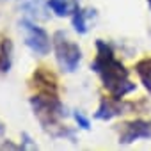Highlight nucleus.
Instances as JSON below:
<instances>
[{"label":"nucleus","instance_id":"7","mask_svg":"<svg viewBox=\"0 0 151 151\" xmlns=\"http://www.w3.org/2000/svg\"><path fill=\"white\" fill-rule=\"evenodd\" d=\"M132 107H133V103L123 101V98H116V96L101 98L100 100V107L94 112V117L96 119H101V121H109V119H112L116 116H121V114L130 112Z\"/></svg>","mask_w":151,"mask_h":151},{"label":"nucleus","instance_id":"2","mask_svg":"<svg viewBox=\"0 0 151 151\" xmlns=\"http://www.w3.org/2000/svg\"><path fill=\"white\" fill-rule=\"evenodd\" d=\"M30 105L45 132H48L52 137L73 139V133L60 126V117H64V107L55 94H34L30 98Z\"/></svg>","mask_w":151,"mask_h":151},{"label":"nucleus","instance_id":"6","mask_svg":"<svg viewBox=\"0 0 151 151\" xmlns=\"http://www.w3.org/2000/svg\"><path fill=\"white\" fill-rule=\"evenodd\" d=\"M151 137V123L142 119H133L128 123H123L119 128V144H130L139 139H149Z\"/></svg>","mask_w":151,"mask_h":151},{"label":"nucleus","instance_id":"3","mask_svg":"<svg viewBox=\"0 0 151 151\" xmlns=\"http://www.w3.org/2000/svg\"><path fill=\"white\" fill-rule=\"evenodd\" d=\"M52 45H53V52H55V57H57V62H59L60 69L68 71V73H73L82 60L80 46L77 43L69 41L62 30H57L53 34Z\"/></svg>","mask_w":151,"mask_h":151},{"label":"nucleus","instance_id":"12","mask_svg":"<svg viewBox=\"0 0 151 151\" xmlns=\"http://www.w3.org/2000/svg\"><path fill=\"white\" fill-rule=\"evenodd\" d=\"M75 121H77V123H78V126H80V128H84V130H89V128H91V121H89L82 112H78V110L75 112Z\"/></svg>","mask_w":151,"mask_h":151},{"label":"nucleus","instance_id":"14","mask_svg":"<svg viewBox=\"0 0 151 151\" xmlns=\"http://www.w3.org/2000/svg\"><path fill=\"white\" fill-rule=\"evenodd\" d=\"M0 149H22V146H14L13 142H4V144H0Z\"/></svg>","mask_w":151,"mask_h":151},{"label":"nucleus","instance_id":"13","mask_svg":"<svg viewBox=\"0 0 151 151\" xmlns=\"http://www.w3.org/2000/svg\"><path fill=\"white\" fill-rule=\"evenodd\" d=\"M23 139H25V140H23V144H22V149H25V147H37V146L30 140V137H29L27 133H23Z\"/></svg>","mask_w":151,"mask_h":151},{"label":"nucleus","instance_id":"17","mask_svg":"<svg viewBox=\"0 0 151 151\" xmlns=\"http://www.w3.org/2000/svg\"><path fill=\"white\" fill-rule=\"evenodd\" d=\"M75 2H80V0H75Z\"/></svg>","mask_w":151,"mask_h":151},{"label":"nucleus","instance_id":"5","mask_svg":"<svg viewBox=\"0 0 151 151\" xmlns=\"http://www.w3.org/2000/svg\"><path fill=\"white\" fill-rule=\"evenodd\" d=\"M57 77L48 69V68H36V71L32 73V77L29 80V86L32 89H36L37 94H55L57 96Z\"/></svg>","mask_w":151,"mask_h":151},{"label":"nucleus","instance_id":"16","mask_svg":"<svg viewBox=\"0 0 151 151\" xmlns=\"http://www.w3.org/2000/svg\"><path fill=\"white\" fill-rule=\"evenodd\" d=\"M147 2H149V7H151V0H147Z\"/></svg>","mask_w":151,"mask_h":151},{"label":"nucleus","instance_id":"8","mask_svg":"<svg viewBox=\"0 0 151 151\" xmlns=\"http://www.w3.org/2000/svg\"><path fill=\"white\" fill-rule=\"evenodd\" d=\"M94 16V9H82L78 6V2H75L73 6V16H71V22H73V27L78 34H86L87 32V20Z\"/></svg>","mask_w":151,"mask_h":151},{"label":"nucleus","instance_id":"15","mask_svg":"<svg viewBox=\"0 0 151 151\" xmlns=\"http://www.w3.org/2000/svg\"><path fill=\"white\" fill-rule=\"evenodd\" d=\"M4 132H6V126H4L2 121H0V135H4Z\"/></svg>","mask_w":151,"mask_h":151},{"label":"nucleus","instance_id":"4","mask_svg":"<svg viewBox=\"0 0 151 151\" xmlns=\"http://www.w3.org/2000/svg\"><path fill=\"white\" fill-rule=\"evenodd\" d=\"M22 27L25 30V45L37 55H48L50 48L53 46L50 41V36L46 34L45 29L37 27L30 20H22Z\"/></svg>","mask_w":151,"mask_h":151},{"label":"nucleus","instance_id":"1","mask_svg":"<svg viewBox=\"0 0 151 151\" xmlns=\"http://www.w3.org/2000/svg\"><path fill=\"white\" fill-rule=\"evenodd\" d=\"M91 68L100 75L103 87L110 93V96L124 98L128 93L135 91V84L128 80V69L114 57L112 46L101 39L96 41V57Z\"/></svg>","mask_w":151,"mask_h":151},{"label":"nucleus","instance_id":"9","mask_svg":"<svg viewBox=\"0 0 151 151\" xmlns=\"http://www.w3.org/2000/svg\"><path fill=\"white\" fill-rule=\"evenodd\" d=\"M13 66V41L7 36H0V75L9 73Z\"/></svg>","mask_w":151,"mask_h":151},{"label":"nucleus","instance_id":"10","mask_svg":"<svg viewBox=\"0 0 151 151\" xmlns=\"http://www.w3.org/2000/svg\"><path fill=\"white\" fill-rule=\"evenodd\" d=\"M135 71L139 75L140 82L144 84V87L151 93V57H146V59L139 60L137 66H135Z\"/></svg>","mask_w":151,"mask_h":151},{"label":"nucleus","instance_id":"11","mask_svg":"<svg viewBox=\"0 0 151 151\" xmlns=\"http://www.w3.org/2000/svg\"><path fill=\"white\" fill-rule=\"evenodd\" d=\"M48 9H52V13L60 18H64L71 13L68 0H48Z\"/></svg>","mask_w":151,"mask_h":151}]
</instances>
